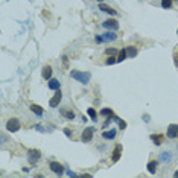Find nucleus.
Here are the masks:
<instances>
[{
	"mask_svg": "<svg viewBox=\"0 0 178 178\" xmlns=\"http://www.w3.org/2000/svg\"><path fill=\"white\" fill-rule=\"evenodd\" d=\"M70 76L73 79H76L78 82H81V84H88L90 82V78H92V73L90 72H82V70H72Z\"/></svg>",
	"mask_w": 178,
	"mask_h": 178,
	"instance_id": "1",
	"label": "nucleus"
},
{
	"mask_svg": "<svg viewBox=\"0 0 178 178\" xmlns=\"http://www.w3.org/2000/svg\"><path fill=\"white\" fill-rule=\"evenodd\" d=\"M20 120L17 119V117H12V119H9L8 122H6V129L9 131V133H17V131H20Z\"/></svg>",
	"mask_w": 178,
	"mask_h": 178,
	"instance_id": "2",
	"label": "nucleus"
},
{
	"mask_svg": "<svg viewBox=\"0 0 178 178\" xmlns=\"http://www.w3.org/2000/svg\"><path fill=\"white\" fill-rule=\"evenodd\" d=\"M40 158H41V152L38 149H29L28 151V161L31 164H35Z\"/></svg>",
	"mask_w": 178,
	"mask_h": 178,
	"instance_id": "3",
	"label": "nucleus"
},
{
	"mask_svg": "<svg viewBox=\"0 0 178 178\" xmlns=\"http://www.w3.org/2000/svg\"><path fill=\"white\" fill-rule=\"evenodd\" d=\"M61 101H62V93H61V90H55L53 98H50V101H49V107L56 108V107L59 105V102H61Z\"/></svg>",
	"mask_w": 178,
	"mask_h": 178,
	"instance_id": "4",
	"label": "nucleus"
},
{
	"mask_svg": "<svg viewBox=\"0 0 178 178\" xmlns=\"http://www.w3.org/2000/svg\"><path fill=\"white\" fill-rule=\"evenodd\" d=\"M49 167H50V170H52L53 173H56V175H62V173H64V166H62L61 163H58V161H50V163H49Z\"/></svg>",
	"mask_w": 178,
	"mask_h": 178,
	"instance_id": "5",
	"label": "nucleus"
},
{
	"mask_svg": "<svg viewBox=\"0 0 178 178\" xmlns=\"http://www.w3.org/2000/svg\"><path fill=\"white\" fill-rule=\"evenodd\" d=\"M93 133H95V128H85L84 129V133H82V136H81V140L84 142V143H88V142H92V139H93Z\"/></svg>",
	"mask_w": 178,
	"mask_h": 178,
	"instance_id": "6",
	"label": "nucleus"
},
{
	"mask_svg": "<svg viewBox=\"0 0 178 178\" xmlns=\"http://www.w3.org/2000/svg\"><path fill=\"white\" fill-rule=\"evenodd\" d=\"M102 26H104L105 29H110V31H117V29H119V22L114 20V18H110V20L104 22Z\"/></svg>",
	"mask_w": 178,
	"mask_h": 178,
	"instance_id": "7",
	"label": "nucleus"
},
{
	"mask_svg": "<svg viewBox=\"0 0 178 178\" xmlns=\"http://www.w3.org/2000/svg\"><path fill=\"white\" fill-rule=\"evenodd\" d=\"M122 145H116V148H114V151H113V154H111V161L113 163H117L119 160H120V155H122Z\"/></svg>",
	"mask_w": 178,
	"mask_h": 178,
	"instance_id": "8",
	"label": "nucleus"
},
{
	"mask_svg": "<svg viewBox=\"0 0 178 178\" xmlns=\"http://www.w3.org/2000/svg\"><path fill=\"white\" fill-rule=\"evenodd\" d=\"M167 137L169 139H176L178 137V125H175V123H170L169 126H167Z\"/></svg>",
	"mask_w": 178,
	"mask_h": 178,
	"instance_id": "9",
	"label": "nucleus"
},
{
	"mask_svg": "<svg viewBox=\"0 0 178 178\" xmlns=\"http://www.w3.org/2000/svg\"><path fill=\"white\" fill-rule=\"evenodd\" d=\"M41 76H43L46 81H49V79L52 78V67H50V65H44L43 70H41Z\"/></svg>",
	"mask_w": 178,
	"mask_h": 178,
	"instance_id": "10",
	"label": "nucleus"
},
{
	"mask_svg": "<svg viewBox=\"0 0 178 178\" xmlns=\"http://www.w3.org/2000/svg\"><path fill=\"white\" fill-rule=\"evenodd\" d=\"M146 167H148V172L154 175V173L157 172V167H158V161H157V160H151V161L148 163V166H146Z\"/></svg>",
	"mask_w": 178,
	"mask_h": 178,
	"instance_id": "11",
	"label": "nucleus"
},
{
	"mask_svg": "<svg viewBox=\"0 0 178 178\" xmlns=\"http://www.w3.org/2000/svg\"><path fill=\"white\" fill-rule=\"evenodd\" d=\"M99 9H101L102 12H108V14H111V15H116V14H117V12H116V9H113V8L107 6L104 2H102V3H99Z\"/></svg>",
	"mask_w": 178,
	"mask_h": 178,
	"instance_id": "12",
	"label": "nucleus"
},
{
	"mask_svg": "<svg viewBox=\"0 0 178 178\" xmlns=\"http://www.w3.org/2000/svg\"><path fill=\"white\" fill-rule=\"evenodd\" d=\"M49 88H50V90H59V87H61V82L58 81V79H49Z\"/></svg>",
	"mask_w": 178,
	"mask_h": 178,
	"instance_id": "13",
	"label": "nucleus"
},
{
	"mask_svg": "<svg viewBox=\"0 0 178 178\" xmlns=\"http://www.w3.org/2000/svg\"><path fill=\"white\" fill-rule=\"evenodd\" d=\"M102 38H104V41H105V43H108V41H114V40L117 38V34H114V32H105V34L102 35Z\"/></svg>",
	"mask_w": 178,
	"mask_h": 178,
	"instance_id": "14",
	"label": "nucleus"
},
{
	"mask_svg": "<svg viewBox=\"0 0 178 178\" xmlns=\"http://www.w3.org/2000/svg\"><path fill=\"white\" fill-rule=\"evenodd\" d=\"M116 134H117L116 129H110V131H104V133H102V137L107 139V140H113V139L116 137Z\"/></svg>",
	"mask_w": 178,
	"mask_h": 178,
	"instance_id": "15",
	"label": "nucleus"
},
{
	"mask_svg": "<svg viewBox=\"0 0 178 178\" xmlns=\"http://www.w3.org/2000/svg\"><path fill=\"white\" fill-rule=\"evenodd\" d=\"M31 111L35 113L37 116H43V113H44V110H43L40 105H37V104H32V105H31Z\"/></svg>",
	"mask_w": 178,
	"mask_h": 178,
	"instance_id": "16",
	"label": "nucleus"
},
{
	"mask_svg": "<svg viewBox=\"0 0 178 178\" xmlns=\"http://www.w3.org/2000/svg\"><path fill=\"white\" fill-rule=\"evenodd\" d=\"M151 140L154 142V145H161L163 143V136L161 134H151Z\"/></svg>",
	"mask_w": 178,
	"mask_h": 178,
	"instance_id": "17",
	"label": "nucleus"
},
{
	"mask_svg": "<svg viewBox=\"0 0 178 178\" xmlns=\"http://www.w3.org/2000/svg\"><path fill=\"white\" fill-rule=\"evenodd\" d=\"M61 114H62L67 120H73V119H75V113L70 111V110H61Z\"/></svg>",
	"mask_w": 178,
	"mask_h": 178,
	"instance_id": "18",
	"label": "nucleus"
},
{
	"mask_svg": "<svg viewBox=\"0 0 178 178\" xmlns=\"http://www.w3.org/2000/svg\"><path fill=\"white\" fill-rule=\"evenodd\" d=\"M128 58V53H126V49H122L120 52H119V55H117V62H122V61H125Z\"/></svg>",
	"mask_w": 178,
	"mask_h": 178,
	"instance_id": "19",
	"label": "nucleus"
},
{
	"mask_svg": "<svg viewBox=\"0 0 178 178\" xmlns=\"http://www.w3.org/2000/svg\"><path fill=\"white\" fill-rule=\"evenodd\" d=\"M170 155H172L170 152H161V154H160V160H161V161H164V163H167V161H170V160H172V157H170Z\"/></svg>",
	"mask_w": 178,
	"mask_h": 178,
	"instance_id": "20",
	"label": "nucleus"
},
{
	"mask_svg": "<svg viewBox=\"0 0 178 178\" xmlns=\"http://www.w3.org/2000/svg\"><path fill=\"white\" fill-rule=\"evenodd\" d=\"M87 114L90 116L95 122L98 120V113H96V110H95V108H88V110H87Z\"/></svg>",
	"mask_w": 178,
	"mask_h": 178,
	"instance_id": "21",
	"label": "nucleus"
},
{
	"mask_svg": "<svg viewBox=\"0 0 178 178\" xmlns=\"http://www.w3.org/2000/svg\"><path fill=\"white\" fill-rule=\"evenodd\" d=\"M126 53H128V58H134V56L137 55V49L133 47V46H129V47L126 49Z\"/></svg>",
	"mask_w": 178,
	"mask_h": 178,
	"instance_id": "22",
	"label": "nucleus"
},
{
	"mask_svg": "<svg viewBox=\"0 0 178 178\" xmlns=\"http://www.w3.org/2000/svg\"><path fill=\"white\" fill-rule=\"evenodd\" d=\"M113 119L117 122V125H119V128H120V129H125V128H126V122H125V120H122L120 117H116V116H114Z\"/></svg>",
	"mask_w": 178,
	"mask_h": 178,
	"instance_id": "23",
	"label": "nucleus"
},
{
	"mask_svg": "<svg viewBox=\"0 0 178 178\" xmlns=\"http://www.w3.org/2000/svg\"><path fill=\"white\" fill-rule=\"evenodd\" d=\"M161 8L163 9H170L172 8V0H161Z\"/></svg>",
	"mask_w": 178,
	"mask_h": 178,
	"instance_id": "24",
	"label": "nucleus"
},
{
	"mask_svg": "<svg viewBox=\"0 0 178 178\" xmlns=\"http://www.w3.org/2000/svg\"><path fill=\"white\" fill-rule=\"evenodd\" d=\"M101 114L108 116V117H114V116H113V110H110V108H104V110L101 111Z\"/></svg>",
	"mask_w": 178,
	"mask_h": 178,
	"instance_id": "25",
	"label": "nucleus"
},
{
	"mask_svg": "<svg viewBox=\"0 0 178 178\" xmlns=\"http://www.w3.org/2000/svg\"><path fill=\"white\" fill-rule=\"evenodd\" d=\"M105 53H107V55H110V56H114V55H119L116 49H107V50H105Z\"/></svg>",
	"mask_w": 178,
	"mask_h": 178,
	"instance_id": "26",
	"label": "nucleus"
},
{
	"mask_svg": "<svg viewBox=\"0 0 178 178\" xmlns=\"http://www.w3.org/2000/svg\"><path fill=\"white\" fill-rule=\"evenodd\" d=\"M105 62H107L108 65H111V64H114V62H117V58H113V56H110V58H108V59H107Z\"/></svg>",
	"mask_w": 178,
	"mask_h": 178,
	"instance_id": "27",
	"label": "nucleus"
},
{
	"mask_svg": "<svg viewBox=\"0 0 178 178\" xmlns=\"http://www.w3.org/2000/svg\"><path fill=\"white\" fill-rule=\"evenodd\" d=\"M64 134H65L67 137H72V131H70L69 128H64Z\"/></svg>",
	"mask_w": 178,
	"mask_h": 178,
	"instance_id": "28",
	"label": "nucleus"
},
{
	"mask_svg": "<svg viewBox=\"0 0 178 178\" xmlns=\"http://www.w3.org/2000/svg\"><path fill=\"white\" fill-rule=\"evenodd\" d=\"M173 62H175V65L178 67V53H176V52L173 53Z\"/></svg>",
	"mask_w": 178,
	"mask_h": 178,
	"instance_id": "29",
	"label": "nucleus"
},
{
	"mask_svg": "<svg viewBox=\"0 0 178 178\" xmlns=\"http://www.w3.org/2000/svg\"><path fill=\"white\" fill-rule=\"evenodd\" d=\"M96 43H104V38H102V35H98V37H96Z\"/></svg>",
	"mask_w": 178,
	"mask_h": 178,
	"instance_id": "30",
	"label": "nucleus"
},
{
	"mask_svg": "<svg viewBox=\"0 0 178 178\" xmlns=\"http://www.w3.org/2000/svg\"><path fill=\"white\" fill-rule=\"evenodd\" d=\"M62 62H64V65L67 67V65H69V58H67V56H62Z\"/></svg>",
	"mask_w": 178,
	"mask_h": 178,
	"instance_id": "31",
	"label": "nucleus"
},
{
	"mask_svg": "<svg viewBox=\"0 0 178 178\" xmlns=\"http://www.w3.org/2000/svg\"><path fill=\"white\" fill-rule=\"evenodd\" d=\"M110 123H111V119H107V120H105V123H104V128H107Z\"/></svg>",
	"mask_w": 178,
	"mask_h": 178,
	"instance_id": "32",
	"label": "nucleus"
},
{
	"mask_svg": "<svg viewBox=\"0 0 178 178\" xmlns=\"http://www.w3.org/2000/svg\"><path fill=\"white\" fill-rule=\"evenodd\" d=\"M67 175H69V176H76V173H73L72 170H67Z\"/></svg>",
	"mask_w": 178,
	"mask_h": 178,
	"instance_id": "33",
	"label": "nucleus"
},
{
	"mask_svg": "<svg viewBox=\"0 0 178 178\" xmlns=\"http://www.w3.org/2000/svg\"><path fill=\"white\" fill-rule=\"evenodd\" d=\"M143 120H145V122H149V116L145 114V116H143Z\"/></svg>",
	"mask_w": 178,
	"mask_h": 178,
	"instance_id": "34",
	"label": "nucleus"
},
{
	"mask_svg": "<svg viewBox=\"0 0 178 178\" xmlns=\"http://www.w3.org/2000/svg\"><path fill=\"white\" fill-rule=\"evenodd\" d=\"M173 176H175V178H178V170H176V172L173 173Z\"/></svg>",
	"mask_w": 178,
	"mask_h": 178,
	"instance_id": "35",
	"label": "nucleus"
},
{
	"mask_svg": "<svg viewBox=\"0 0 178 178\" xmlns=\"http://www.w3.org/2000/svg\"><path fill=\"white\" fill-rule=\"evenodd\" d=\"M96 2H99V3H102V2H104V0H96Z\"/></svg>",
	"mask_w": 178,
	"mask_h": 178,
	"instance_id": "36",
	"label": "nucleus"
},
{
	"mask_svg": "<svg viewBox=\"0 0 178 178\" xmlns=\"http://www.w3.org/2000/svg\"><path fill=\"white\" fill-rule=\"evenodd\" d=\"M176 34H178V29H176Z\"/></svg>",
	"mask_w": 178,
	"mask_h": 178,
	"instance_id": "37",
	"label": "nucleus"
}]
</instances>
